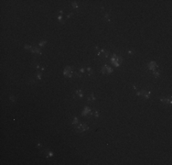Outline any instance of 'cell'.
<instances>
[{
	"instance_id": "cell-18",
	"label": "cell",
	"mask_w": 172,
	"mask_h": 165,
	"mask_svg": "<svg viewBox=\"0 0 172 165\" xmlns=\"http://www.w3.org/2000/svg\"><path fill=\"white\" fill-rule=\"evenodd\" d=\"M126 53L128 57H132V56H134V55L135 54V50H133V49H128V50L126 51Z\"/></svg>"
},
{
	"instance_id": "cell-11",
	"label": "cell",
	"mask_w": 172,
	"mask_h": 165,
	"mask_svg": "<svg viewBox=\"0 0 172 165\" xmlns=\"http://www.w3.org/2000/svg\"><path fill=\"white\" fill-rule=\"evenodd\" d=\"M70 7L72 9L76 10L77 12H79L80 9H81V7H80L79 3H78L77 1H72V2H70Z\"/></svg>"
},
{
	"instance_id": "cell-9",
	"label": "cell",
	"mask_w": 172,
	"mask_h": 165,
	"mask_svg": "<svg viewBox=\"0 0 172 165\" xmlns=\"http://www.w3.org/2000/svg\"><path fill=\"white\" fill-rule=\"evenodd\" d=\"M151 94H152L151 90L148 89V88H146V91H145L144 95H143V96L141 97V98H142V100L143 101L149 100V99H150V97H151Z\"/></svg>"
},
{
	"instance_id": "cell-13",
	"label": "cell",
	"mask_w": 172,
	"mask_h": 165,
	"mask_svg": "<svg viewBox=\"0 0 172 165\" xmlns=\"http://www.w3.org/2000/svg\"><path fill=\"white\" fill-rule=\"evenodd\" d=\"M111 14L109 13V12H104L103 13V17H102V18H103V20L105 21V22L107 23H110L111 22Z\"/></svg>"
},
{
	"instance_id": "cell-1",
	"label": "cell",
	"mask_w": 172,
	"mask_h": 165,
	"mask_svg": "<svg viewBox=\"0 0 172 165\" xmlns=\"http://www.w3.org/2000/svg\"><path fill=\"white\" fill-rule=\"evenodd\" d=\"M85 97V92L82 87H77L72 93V98L76 101H82Z\"/></svg>"
},
{
	"instance_id": "cell-7",
	"label": "cell",
	"mask_w": 172,
	"mask_h": 165,
	"mask_svg": "<svg viewBox=\"0 0 172 165\" xmlns=\"http://www.w3.org/2000/svg\"><path fill=\"white\" fill-rule=\"evenodd\" d=\"M86 101H87L88 104H93V105L97 101V96H95V94L93 92H92V93H90L86 96Z\"/></svg>"
},
{
	"instance_id": "cell-24",
	"label": "cell",
	"mask_w": 172,
	"mask_h": 165,
	"mask_svg": "<svg viewBox=\"0 0 172 165\" xmlns=\"http://www.w3.org/2000/svg\"><path fill=\"white\" fill-rule=\"evenodd\" d=\"M47 43H48V41H40L39 43H38V46L40 47V48H42V47H45V45H46Z\"/></svg>"
},
{
	"instance_id": "cell-21",
	"label": "cell",
	"mask_w": 172,
	"mask_h": 165,
	"mask_svg": "<svg viewBox=\"0 0 172 165\" xmlns=\"http://www.w3.org/2000/svg\"><path fill=\"white\" fill-rule=\"evenodd\" d=\"M57 19H58V20H59L61 23H65V20H64V16L58 15V16H57Z\"/></svg>"
},
{
	"instance_id": "cell-6",
	"label": "cell",
	"mask_w": 172,
	"mask_h": 165,
	"mask_svg": "<svg viewBox=\"0 0 172 165\" xmlns=\"http://www.w3.org/2000/svg\"><path fill=\"white\" fill-rule=\"evenodd\" d=\"M159 101L165 106L171 105V97H170V96H161L160 98H159Z\"/></svg>"
},
{
	"instance_id": "cell-19",
	"label": "cell",
	"mask_w": 172,
	"mask_h": 165,
	"mask_svg": "<svg viewBox=\"0 0 172 165\" xmlns=\"http://www.w3.org/2000/svg\"><path fill=\"white\" fill-rule=\"evenodd\" d=\"M153 75L156 78L160 77V76H161V71H159V70H155V71L153 72Z\"/></svg>"
},
{
	"instance_id": "cell-12",
	"label": "cell",
	"mask_w": 172,
	"mask_h": 165,
	"mask_svg": "<svg viewBox=\"0 0 172 165\" xmlns=\"http://www.w3.org/2000/svg\"><path fill=\"white\" fill-rule=\"evenodd\" d=\"M33 76L36 78V80H37L38 82H41L42 80H43V77H44V74L41 72H36V73H34Z\"/></svg>"
},
{
	"instance_id": "cell-4",
	"label": "cell",
	"mask_w": 172,
	"mask_h": 165,
	"mask_svg": "<svg viewBox=\"0 0 172 165\" xmlns=\"http://www.w3.org/2000/svg\"><path fill=\"white\" fill-rule=\"evenodd\" d=\"M31 67H32L36 72H41L43 73L44 71H46V66L41 64L40 62H38V61H33V62L31 63Z\"/></svg>"
},
{
	"instance_id": "cell-17",
	"label": "cell",
	"mask_w": 172,
	"mask_h": 165,
	"mask_svg": "<svg viewBox=\"0 0 172 165\" xmlns=\"http://www.w3.org/2000/svg\"><path fill=\"white\" fill-rule=\"evenodd\" d=\"M110 55H111V51H110V50L107 49V50H105V52L103 53V55H102V60H107L109 57H110Z\"/></svg>"
},
{
	"instance_id": "cell-5",
	"label": "cell",
	"mask_w": 172,
	"mask_h": 165,
	"mask_svg": "<svg viewBox=\"0 0 172 165\" xmlns=\"http://www.w3.org/2000/svg\"><path fill=\"white\" fill-rule=\"evenodd\" d=\"M95 77V72L91 64H86V75L85 78L87 79H93Z\"/></svg>"
},
{
	"instance_id": "cell-2",
	"label": "cell",
	"mask_w": 172,
	"mask_h": 165,
	"mask_svg": "<svg viewBox=\"0 0 172 165\" xmlns=\"http://www.w3.org/2000/svg\"><path fill=\"white\" fill-rule=\"evenodd\" d=\"M89 129H90V126L86 122H80L77 126L74 127V131L77 134H83V133L86 132Z\"/></svg>"
},
{
	"instance_id": "cell-26",
	"label": "cell",
	"mask_w": 172,
	"mask_h": 165,
	"mask_svg": "<svg viewBox=\"0 0 172 165\" xmlns=\"http://www.w3.org/2000/svg\"><path fill=\"white\" fill-rule=\"evenodd\" d=\"M104 6H101V7H100V10H101V12H103L104 11Z\"/></svg>"
},
{
	"instance_id": "cell-15",
	"label": "cell",
	"mask_w": 172,
	"mask_h": 165,
	"mask_svg": "<svg viewBox=\"0 0 172 165\" xmlns=\"http://www.w3.org/2000/svg\"><path fill=\"white\" fill-rule=\"evenodd\" d=\"M145 91H146V88H142V89H138L137 91H135V96H138V97H142L143 95H144Z\"/></svg>"
},
{
	"instance_id": "cell-14",
	"label": "cell",
	"mask_w": 172,
	"mask_h": 165,
	"mask_svg": "<svg viewBox=\"0 0 172 165\" xmlns=\"http://www.w3.org/2000/svg\"><path fill=\"white\" fill-rule=\"evenodd\" d=\"M106 50H107L106 48H100V50L96 51V56H97L99 59H102V55H103V53L105 52Z\"/></svg>"
},
{
	"instance_id": "cell-22",
	"label": "cell",
	"mask_w": 172,
	"mask_h": 165,
	"mask_svg": "<svg viewBox=\"0 0 172 165\" xmlns=\"http://www.w3.org/2000/svg\"><path fill=\"white\" fill-rule=\"evenodd\" d=\"M9 100L11 103H16L17 97H16V96H14V95H9Z\"/></svg>"
},
{
	"instance_id": "cell-16",
	"label": "cell",
	"mask_w": 172,
	"mask_h": 165,
	"mask_svg": "<svg viewBox=\"0 0 172 165\" xmlns=\"http://www.w3.org/2000/svg\"><path fill=\"white\" fill-rule=\"evenodd\" d=\"M38 81L36 80V78L34 77V76H32V77H29L28 79V84H36V83H38Z\"/></svg>"
},
{
	"instance_id": "cell-23",
	"label": "cell",
	"mask_w": 172,
	"mask_h": 165,
	"mask_svg": "<svg viewBox=\"0 0 172 165\" xmlns=\"http://www.w3.org/2000/svg\"><path fill=\"white\" fill-rule=\"evenodd\" d=\"M36 147H37V149H38V150H43V149H44V145H43V143H41V142H38Z\"/></svg>"
},
{
	"instance_id": "cell-20",
	"label": "cell",
	"mask_w": 172,
	"mask_h": 165,
	"mask_svg": "<svg viewBox=\"0 0 172 165\" xmlns=\"http://www.w3.org/2000/svg\"><path fill=\"white\" fill-rule=\"evenodd\" d=\"M74 16V12L73 11H70V12H68V13L65 15V18L66 19H69V18H72Z\"/></svg>"
},
{
	"instance_id": "cell-10",
	"label": "cell",
	"mask_w": 172,
	"mask_h": 165,
	"mask_svg": "<svg viewBox=\"0 0 172 165\" xmlns=\"http://www.w3.org/2000/svg\"><path fill=\"white\" fill-rule=\"evenodd\" d=\"M79 123H80V121H79V117H78V116H77V115H73V116H71V117L70 118V125L75 127V126H77Z\"/></svg>"
},
{
	"instance_id": "cell-8",
	"label": "cell",
	"mask_w": 172,
	"mask_h": 165,
	"mask_svg": "<svg viewBox=\"0 0 172 165\" xmlns=\"http://www.w3.org/2000/svg\"><path fill=\"white\" fill-rule=\"evenodd\" d=\"M112 72H113V69H112V67H110L107 63H104L103 65H102V67H101V73H102V74L111 73Z\"/></svg>"
},
{
	"instance_id": "cell-25",
	"label": "cell",
	"mask_w": 172,
	"mask_h": 165,
	"mask_svg": "<svg viewBox=\"0 0 172 165\" xmlns=\"http://www.w3.org/2000/svg\"><path fill=\"white\" fill-rule=\"evenodd\" d=\"M132 86H133V90H135V91H137V90L139 89L138 85H136L135 83H133V84H132Z\"/></svg>"
},
{
	"instance_id": "cell-3",
	"label": "cell",
	"mask_w": 172,
	"mask_h": 165,
	"mask_svg": "<svg viewBox=\"0 0 172 165\" xmlns=\"http://www.w3.org/2000/svg\"><path fill=\"white\" fill-rule=\"evenodd\" d=\"M102 117V111L99 107H94L93 109H92L91 113L89 115V118L93 119L94 121H97Z\"/></svg>"
}]
</instances>
